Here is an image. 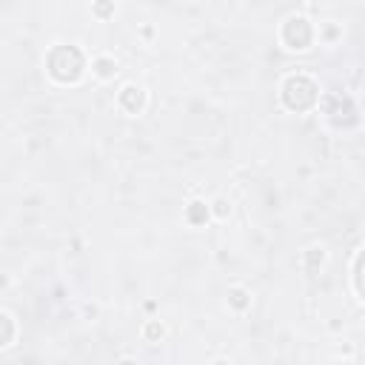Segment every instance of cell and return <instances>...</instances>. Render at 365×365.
Returning <instances> with one entry per match:
<instances>
[{"instance_id":"6da1fadb","label":"cell","mask_w":365,"mask_h":365,"mask_svg":"<svg viewBox=\"0 0 365 365\" xmlns=\"http://www.w3.org/2000/svg\"><path fill=\"white\" fill-rule=\"evenodd\" d=\"M46 72L55 83L72 86L86 75V55L77 46L57 43V46H52V52L46 55Z\"/></svg>"},{"instance_id":"5b68a950","label":"cell","mask_w":365,"mask_h":365,"mask_svg":"<svg viewBox=\"0 0 365 365\" xmlns=\"http://www.w3.org/2000/svg\"><path fill=\"white\" fill-rule=\"evenodd\" d=\"M208 217H211V206L206 203V200H191L188 206H186V223L188 226H206L208 223Z\"/></svg>"},{"instance_id":"ba28073f","label":"cell","mask_w":365,"mask_h":365,"mask_svg":"<svg viewBox=\"0 0 365 365\" xmlns=\"http://www.w3.org/2000/svg\"><path fill=\"white\" fill-rule=\"evenodd\" d=\"M323 263H326V251L323 248H308L306 251V271L308 274H317L319 268H323Z\"/></svg>"},{"instance_id":"7a4b0ae2","label":"cell","mask_w":365,"mask_h":365,"mask_svg":"<svg viewBox=\"0 0 365 365\" xmlns=\"http://www.w3.org/2000/svg\"><path fill=\"white\" fill-rule=\"evenodd\" d=\"M280 95H283V103L288 106L291 112H308L319 100V89H317V83L308 75H288L283 80Z\"/></svg>"},{"instance_id":"277c9868","label":"cell","mask_w":365,"mask_h":365,"mask_svg":"<svg viewBox=\"0 0 365 365\" xmlns=\"http://www.w3.org/2000/svg\"><path fill=\"white\" fill-rule=\"evenodd\" d=\"M117 103H120V109H123V112H128V115H140V112L146 109V92L140 89V86L128 83V86H123V89H120Z\"/></svg>"},{"instance_id":"4fadbf2b","label":"cell","mask_w":365,"mask_h":365,"mask_svg":"<svg viewBox=\"0 0 365 365\" xmlns=\"http://www.w3.org/2000/svg\"><path fill=\"white\" fill-rule=\"evenodd\" d=\"M95 12H97V14H112L115 6H103V3H100V6H95Z\"/></svg>"},{"instance_id":"8992f818","label":"cell","mask_w":365,"mask_h":365,"mask_svg":"<svg viewBox=\"0 0 365 365\" xmlns=\"http://www.w3.org/2000/svg\"><path fill=\"white\" fill-rule=\"evenodd\" d=\"M92 75L100 77V80H112L117 75V60L109 57V55H100L92 60Z\"/></svg>"},{"instance_id":"30bf717a","label":"cell","mask_w":365,"mask_h":365,"mask_svg":"<svg viewBox=\"0 0 365 365\" xmlns=\"http://www.w3.org/2000/svg\"><path fill=\"white\" fill-rule=\"evenodd\" d=\"M143 337H146L148 342H160V339L166 337V326L160 323V319H148L146 328H143Z\"/></svg>"},{"instance_id":"52a82bcc","label":"cell","mask_w":365,"mask_h":365,"mask_svg":"<svg viewBox=\"0 0 365 365\" xmlns=\"http://www.w3.org/2000/svg\"><path fill=\"white\" fill-rule=\"evenodd\" d=\"M228 306H231V308H237V311H246V308L251 306L248 291L240 288V286H237V288H231V291H228Z\"/></svg>"},{"instance_id":"5bb4252c","label":"cell","mask_w":365,"mask_h":365,"mask_svg":"<svg viewBox=\"0 0 365 365\" xmlns=\"http://www.w3.org/2000/svg\"><path fill=\"white\" fill-rule=\"evenodd\" d=\"M123 365H135V362L132 359H123Z\"/></svg>"},{"instance_id":"3957f363","label":"cell","mask_w":365,"mask_h":365,"mask_svg":"<svg viewBox=\"0 0 365 365\" xmlns=\"http://www.w3.org/2000/svg\"><path fill=\"white\" fill-rule=\"evenodd\" d=\"M280 37H283V43H286L288 49H294V52H306V49L311 46V43H314L311 20L303 17V14L288 17L286 23H283V29H280Z\"/></svg>"},{"instance_id":"9c48e42d","label":"cell","mask_w":365,"mask_h":365,"mask_svg":"<svg viewBox=\"0 0 365 365\" xmlns=\"http://www.w3.org/2000/svg\"><path fill=\"white\" fill-rule=\"evenodd\" d=\"M0 323L6 326V334H3V348H12L14 346V331H17V323H14V317L9 311L0 314Z\"/></svg>"},{"instance_id":"8fae6325","label":"cell","mask_w":365,"mask_h":365,"mask_svg":"<svg viewBox=\"0 0 365 365\" xmlns=\"http://www.w3.org/2000/svg\"><path fill=\"white\" fill-rule=\"evenodd\" d=\"M228 211H231V206L226 200H214L211 203V214H214V217H228Z\"/></svg>"},{"instance_id":"7c38bea8","label":"cell","mask_w":365,"mask_h":365,"mask_svg":"<svg viewBox=\"0 0 365 365\" xmlns=\"http://www.w3.org/2000/svg\"><path fill=\"white\" fill-rule=\"evenodd\" d=\"M323 34H326V40H334V37L339 34V29H337V26H326V32H323Z\"/></svg>"}]
</instances>
